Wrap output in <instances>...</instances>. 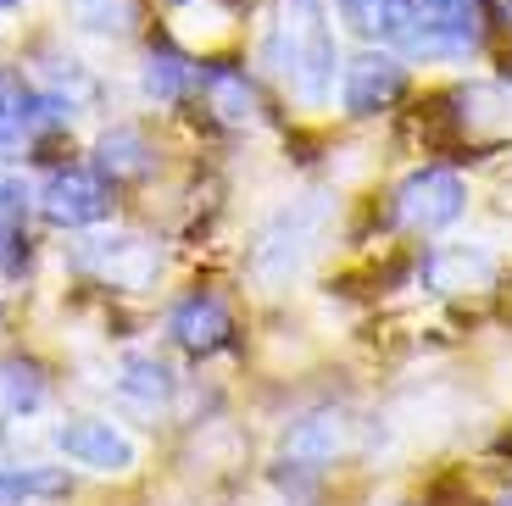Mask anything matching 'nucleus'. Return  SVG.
<instances>
[{"instance_id": "f257e3e1", "label": "nucleus", "mask_w": 512, "mask_h": 506, "mask_svg": "<svg viewBox=\"0 0 512 506\" xmlns=\"http://www.w3.org/2000/svg\"><path fill=\"white\" fill-rule=\"evenodd\" d=\"M262 62L273 67L284 89H290L301 106H323L334 89V34L323 23L318 0H279L273 28L262 39Z\"/></svg>"}, {"instance_id": "f03ea898", "label": "nucleus", "mask_w": 512, "mask_h": 506, "mask_svg": "<svg viewBox=\"0 0 512 506\" xmlns=\"http://www.w3.org/2000/svg\"><path fill=\"white\" fill-rule=\"evenodd\" d=\"M479 45L474 0H412V23L401 34L407 56H468Z\"/></svg>"}, {"instance_id": "7ed1b4c3", "label": "nucleus", "mask_w": 512, "mask_h": 506, "mask_svg": "<svg viewBox=\"0 0 512 506\" xmlns=\"http://www.w3.org/2000/svg\"><path fill=\"white\" fill-rule=\"evenodd\" d=\"M462 206H468V184H462L451 167H418V173L396 190V217L407 228H418V234L451 228L462 217Z\"/></svg>"}, {"instance_id": "20e7f679", "label": "nucleus", "mask_w": 512, "mask_h": 506, "mask_svg": "<svg viewBox=\"0 0 512 506\" xmlns=\"http://www.w3.org/2000/svg\"><path fill=\"white\" fill-rule=\"evenodd\" d=\"M106 206H112L106 178L84 173V167L51 173L45 178V190H39V212H45V223H56V228H90V223L106 217Z\"/></svg>"}, {"instance_id": "39448f33", "label": "nucleus", "mask_w": 512, "mask_h": 506, "mask_svg": "<svg viewBox=\"0 0 512 506\" xmlns=\"http://www.w3.org/2000/svg\"><path fill=\"white\" fill-rule=\"evenodd\" d=\"M318 223H323V206L307 201V206H290V212H279V223L262 234V245H256V273L268 284L290 279L295 267H301V256L312 251V240H318Z\"/></svg>"}, {"instance_id": "423d86ee", "label": "nucleus", "mask_w": 512, "mask_h": 506, "mask_svg": "<svg viewBox=\"0 0 512 506\" xmlns=\"http://www.w3.org/2000/svg\"><path fill=\"white\" fill-rule=\"evenodd\" d=\"M73 267L117 284V290H145V284H156V273H162V256L145 240H84L73 251Z\"/></svg>"}, {"instance_id": "0eeeda50", "label": "nucleus", "mask_w": 512, "mask_h": 506, "mask_svg": "<svg viewBox=\"0 0 512 506\" xmlns=\"http://www.w3.org/2000/svg\"><path fill=\"white\" fill-rule=\"evenodd\" d=\"M56 445H62V456L78 462V468H95V473H128L134 468V440L117 434L112 423H101V418L62 423V429H56Z\"/></svg>"}, {"instance_id": "6e6552de", "label": "nucleus", "mask_w": 512, "mask_h": 506, "mask_svg": "<svg viewBox=\"0 0 512 506\" xmlns=\"http://www.w3.org/2000/svg\"><path fill=\"white\" fill-rule=\"evenodd\" d=\"M401 89H407V67L396 62V56H357V62L346 67V84H340V101H346L351 117H379L384 106L396 101Z\"/></svg>"}, {"instance_id": "1a4fd4ad", "label": "nucleus", "mask_w": 512, "mask_h": 506, "mask_svg": "<svg viewBox=\"0 0 512 506\" xmlns=\"http://www.w3.org/2000/svg\"><path fill=\"white\" fill-rule=\"evenodd\" d=\"M167 334L184 345V351L195 356H212L229 345L234 323H229V306L218 301V295H190V301L173 306V317H167Z\"/></svg>"}, {"instance_id": "9d476101", "label": "nucleus", "mask_w": 512, "mask_h": 506, "mask_svg": "<svg viewBox=\"0 0 512 506\" xmlns=\"http://www.w3.org/2000/svg\"><path fill=\"white\" fill-rule=\"evenodd\" d=\"M340 445H346V418L340 412H312V418L290 423V434H284V462L301 473H323L340 456Z\"/></svg>"}, {"instance_id": "9b49d317", "label": "nucleus", "mask_w": 512, "mask_h": 506, "mask_svg": "<svg viewBox=\"0 0 512 506\" xmlns=\"http://www.w3.org/2000/svg\"><path fill=\"white\" fill-rule=\"evenodd\" d=\"M423 279H429V290L440 295H462V290H485L490 279H496V262H490L485 251H462V245H446V251H429V262H423Z\"/></svg>"}, {"instance_id": "f8f14e48", "label": "nucleus", "mask_w": 512, "mask_h": 506, "mask_svg": "<svg viewBox=\"0 0 512 506\" xmlns=\"http://www.w3.org/2000/svg\"><path fill=\"white\" fill-rule=\"evenodd\" d=\"M346 28L357 39H379V45H401L412 23V0H334Z\"/></svg>"}, {"instance_id": "ddd939ff", "label": "nucleus", "mask_w": 512, "mask_h": 506, "mask_svg": "<svg viewBox=\"0 0 512 506\" xmlns=\"http://www.w3.org/2000/svg\"><path fill=\"white\" fill-rule=\"evenodd\" d=\"M95 167H101V178H112V184H123V178H145L156 167L151 145L134 134V128H112V134H101V145H95Z\"/></svg>"}, {"instance_id": "4468645a", "label": "nucleus", "mask_w": 512, "mask_h": 506, "mask_svg": "<svg viewBox=\"0 0 512 506\" xmlns=\"http://www.w3.org/2000/svg\"><path fill=\"white\" fill-rule=\"evenodd\" d=\"M201 95L223 123H251L256 117V95H251V84H245V73H234V67H206Z\"/></svg>"}, {"instance_id": "2eb2a0df", "label": "nucleus", "mask_w": 512, "mask_h": 506, "mask_svg": "<svg viewBox=\"0 0 512 506\" xmlns=\"http://www.w3.org/2000/svg\"><path fill=\"white\" fill-rule=\"evenodd\" d=\"M117 390H123V401H134V406H162V401H173V373H167L156 356H123Z\"/></svg>"}, {"instance_id": "dca6fc26", "label": "nucleus", "mask_w": 512, "mask_h": 506, "mask_svg": "<svg viewBox=\"0 0 512 506\" xmlns=\"http://www.w3.org/2000/svg\"><path fill=\"white\" fill-rule=\"evenodd\" d=\"M190 84H195V67L184 62L173 45H151V56H145V95L162 101V106H173V101L190 95Z\"/></svg>"}, {"instance_id": "f3484780", "label": "nucleus", "mask_w": 512, "mask_h": 506, "mask_svg": "<svg viewBox=\"0 0 512 506\" xmlns=\"http://www.w3.org/2000/svg\"><path fill=\"white\" fill-rule=\"evenodd\" d=\"M39 401H45V373L23 356H6L0 362V406L12 418H23V412H39Z\"/></svg>"}, {"instance_id": "a211bd4d", "label": "nucleus", "mask_w": 512, "mask_h": 506, "mask_svg": "<svg viewBox=\"0 0 512 506\" xmlns=\"http://www.w3.org/2000/svg\"><path fill=\"white\" fill-rule=\"evenodd\" d=\"M451 106H462L457 123L468 128V134H479V128H501V117H507V95H501L496 84H468V89H457V101H451Z\"/></svg>"}, {"instance_id": "6ab92c4d", "label": "nucleus", "mask_w": 512, "mask_h": 506, "mask_svg": "<svg viewBox=\"0 0 512 506\" xmlns=\"http://www.w3.org/2000/svg\"><path fill=\"white\" fill-rule=\"evenodd\" d=\"M73 17L95 34H123L134 23V0H73Z\"/></svg>"}, {"instance_id": "aec40b11", "label": "nucleus", "mask_w": 512, "mask_h": 506, "mask_svg": "<svg viewBox=\"0 0 512 506\" xmlns=\"http://www.w3.org/2000/svg\"><path fill=\"white\" fill-rule=\"evenodd\" d=\"M23 495H39V501H62L73 495V479L62 468H23Z\"/></svg>"}, {"instance_id": "412c9836", "label": "nucleus", "mask_w": 512, "mask_h": 506, "mask_svg": "<svg viewBox=\"0 0 512 506\" xmlns=\"http://www.w3.org/2000/svg\"><path fill=\"white\" fill-rule=\"evenodd\" d=\"M23 134V95H17L6 78H0V145Z\"/></svg>"}, {"instance_id": "4be33fe9", "label": "nucleus", "mask_w": 512, "mask_h": 506, "mask_svg": "<svg viewBox=\"0 0 512 506\" xmlns=\"http://www.w3.org/2000/svg\"><path fill=\"white\" fill-rule=\"evenodd\" d=\"M23 206H28V190L17 178H0V228H12L23 217Z\"/></svg>"}, {"instance_id": "5701e85b", "label": "nucleus", "mask_w": 512, "mask_h": 506, "mask_svg": "<svg viewBox=\"0 0 512 506\" xmlns=\"http://www.w3.org/2000/svg\"><path fill=\"white\" fill-rule=\"evenodd\" d=\"M28 495H23V473H6L0 468V506H23Z\"/></svg>"}, {"instance_id": "b1692460", "label": "nucleus", "mask_w": 512, "mask_h": 506, "mask_svg": "<svg viewBox=\"0 0 512 506\" xmlns=\"http://www.w3.org/2000/svg\"><path fill=\"white\" fill-rule=\"evenodd\" d=\"M17 256H23V251H17L12 228H0V273H12V267H17Z\"/></svg>"}, {"instance_id": "393cba45", "label": "nucleus", "mask_w": 512, "mask_h": 506, "mask_svg": "<svg viewBox=\"0 0 512 506\" xmlns=\"http://www.w3.org/2000/svg\"><path fill=\"white\" fill-rule=\"evenodd\" d=\"M12 6H17V0H0V12H12Z\"/></svg>"}, {"instance_id": "a878e982", "label": "nucleus", "mask_w": 512, "mask_h": 506, "mask_svg": "<svg viewBox=\"0 0 512 506\" xmlns=\"http://www.w3.org/2000/svg\"><path fill=\"white\" fill-rule=\"evenodd\" d=\"M501 506H512V495H507V501H501Z\"/></svg>"}]
</instances>
